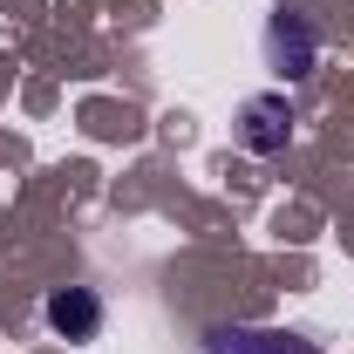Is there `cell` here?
Listing matches in <instances>:
<instances>
[{
	"instance_id": "2",
	"label": "cell",
	"mask_w": 354,
	"mask_h": 354,
	"mask_svg": "<svg viewBox=\"0 0 354 354\" xmlns=\"http://www.w3.org/2000/svg\"><path fill=\"white\" fill-rule=\"evenodd\" d=\"M239 143L252 157H279L293 143V102L286 95H245L239 102Z\"/></svg>"
},
{
	"instance_id": "1",
	"label": "cell",
	"mask_w": 354,
	"mask_h": 354,
	"mask_svg": "<svg viewBox=\"0 0 354 354\" xmlns=\"http://www.w3.org/2000/svg\"><path fill=\"white\" fill-rule=\"evenodd\" d=\"M259 48H266V68L286 75V82H307L313 68H320V28H313V14H300V7L266 14Z\"/></svg>"
},
{
	"instance_id": "3",
	"label": "cell",
	"mask_w": 354,
	"mask_h": 354,
	"mask_svg": "<svg viewBox=\"0 0 354 354\" xmlns=\"http://www.w3.org/2000/svg\"><path fill=\"white\" fill-rule=\"evenodd\" d=\"M198 354H320V341L293 334V327H212Z\"/></svg>"
},
{
	"instance_id": "4",
	"label": "cell",
	"mask_w": 354,
	"mask_h": 354,
	"mask_svg": "<svg viewBox=\"0 0 354 354\" xmlns=\"http://www.w3.org/2000/svg\"><path fill=\"white\" fill-rule=\"evenodd\" d=\"M41 320L62 341H95V334H102V293H95V286H55L41 300Z\"/></svg>"
}]
</instances>
